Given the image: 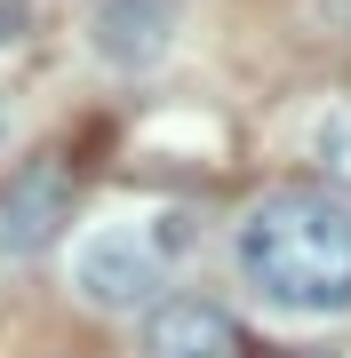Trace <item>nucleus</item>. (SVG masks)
<instances>
[{
	"label": "nucleus",
	"instance_id": "f257e3e1",
	"mask_svg": "<svg viewBox=\"0 0 351 358\" xmlns=\"http://www.w3.org/2000/svg\"><path fill=\"white\" fill-rule=\"evenodd\" d=\"M232 263L272 310L336 319V310H351V199L327 183L263 192L232 231Z\"/></svg>",
	"mask_w": 351,
	"mask_h": 358
},
{
	"label": "nucleus",
	"instance_id": "f03ea898",
	"mask_svg": "<svg viewBox=\"0 0 351 358\" xmlns=\"http://www.w3.org/2000/svg\"><path fill=\"white\" fill-rule=\"evenodd\" d=\"M72 287L96 310H152L168 287V255H160L152 231H96L72 255Z\"/></svg>",
	"mask_w": 351,
	"mask_h": 358
},
{
	"label": "nucleus",
	"instance_id": "7ed1b4c3",
	"mask_svg": "<svg viewBox=\"0 0 351 358\" xmlns=\"http://www.w3.org/2000/svg\"><path fill=\"white\" fill-rule=\"evenodd\" d=\"M72 199H80V183H72V167L56 152L25 159L8 176V192H0V255L25 263V255H40V247H56L64 223H72Z\"/></svg>",
	"mask_w": 351,
	"mask_h": 358
},
{
	"label": "nucleus",
	"instance_id": "20e7f679",
	"mask_svg": "<svg viewBox=\"0 0 351 358\" xmlns=\"http://www.w3.org/2000/svg\"><path fill=\"white\" fill-rule=\"evenodd\" d=\"M184 32V0H96L88 8V48L112 72H152Z\"/></svg>",
	"mask_w": 351,
	"mask_h": 358
},
{
	"label": "nucleus",
	"instance_id": "39448f33",
	"mask_svg": "<svg viewBox=\"0 0 351 358\" xmlns=\"http://www.w3.org/2000/svg\"><path fill=\"white\" fill-rule=\"evenodd\" d=\"M144 358H240V327H232V310H223V303L176 294V303H152Z\"/></svg>",
	"mask_w": 351,
	"mask_h": 358
},
{
	"label": "nucleus",
	"instance_id": "423d86ee",
	"mask_svg": "<svg viewBox=\"0 0 351 358\" xmlns=\"http://www.w3.org/2000/svg\"><path fill=\"white\" fill-rule=\"evenodd\" d=\"M319 167H327V183H343V192H351V103L319 120Z\"/></svg>",
	"mask_w": 351,
	"mask_h": 358
},
{
	"label": "nucleus",
	"instance_id": "0eeeda50",
	"mask_svg": "<svg viewBox=\"0 0 351 358\" xmlns=\"http://www.w3.org/2000/svg\"><path fill=\"white\" fill-rule=\"evenodd\" d=\"M312 16L327 24V40H351V0H312Z\"/></svg>",
	"mask_w": 351,
	"mask_h": 358
},
{
	"label": "nucleus",
	"instance_id": "6e6552de",
	"mask_svg": "<svg viewBox=\"0 0 351 358\" xmlns=\"http://www.w3.org/2000/svg\"><path fill=\"white\" fill-rule=\"evenodd\" d=\"M296 358H327V350H296Z\"/></svg>",
	"mask_w": 351,
	"mask_h": 358
}]
</instances>
